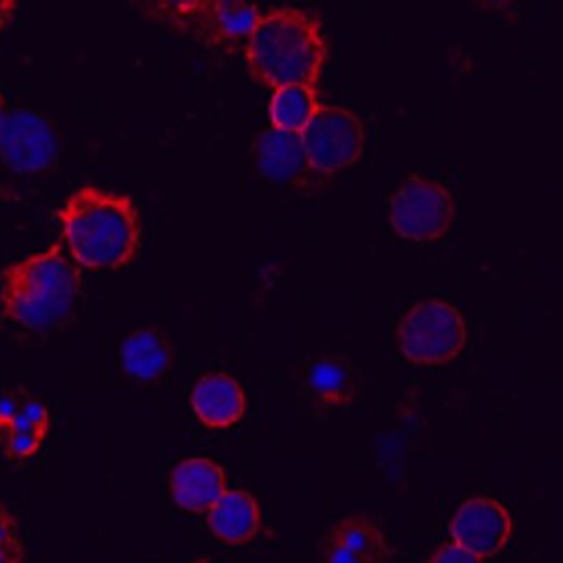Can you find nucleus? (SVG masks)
Wrapping results in <instances>:
<instances>
[{
    "label": "nucleus",
    "mask_w": 563,
    "mask_h": 563,
    "mask_svg": "<svg viewBox=\"0 0 563 563\" xmlns=\"http://www.w3.org/2000/svg\"><path fill=\"white\" fill-rule=\"evenodd\" d=\"M57 219L71 257L86 269H122L137 255L141 221L131 197L82 186L68 197Z\"/></svg>",
    "instance_id": "f257e3e1"
},
{
    "label": "nucleus",
    "mask_w": 563,
    "mask_h": 563,
    "mask_svg": "<svg viewBox=\"0 0 563 563\" xmlns=\"http://www.w3.org/2000/svg\"><path fill=\"white\" fill-rule=\"evenodd\" d=\"M255 82L267 89L318 86L328 45L318 18L298 8H274L262 14L245 51Z\"/></svg>",
    "instance_id": "f03ea898"
},
{
    "label": "nucleus",
    "mask_w": 563,
    "mask_h": 563,
    "mask_svg": "<svg viewBox=\"0 0 563 563\" xmlns=\"http://www.w3.org/2000/svg\"><path fill=\"white\" fill-rule=\"evenodd\" d=\"M82 288V273L59 243L2 273L0 303L5 318L30 330H49L70 316Z\"/></svg>",
    "instance_id": "7ed1b4c3"
},
{
    "label": "nucleus",
    "mask_w": 563,
    "mask_h": 563,
    "mask_svg": "<svg viewBox=\"0 0 563 563\" xmlns=\"http://www.w3.org/2000/svg\"><path fill=\"white\" fill-rule=\"evenodd\" d=\"M144 13L164 25L188 33L205 47L236 54L246 51L261 20L258 5L243 0H168L146 2Z\"/></svg>",
    "instance_id": "20e7f679"
},
{
    "label": "nucleus",
    "mask_w": 563,
    "mask_h": 563,
    "mask_svg": "<svg viewBox=\"0 0 563 563\" xmlns=\"http://www.w3.org/2000/svg\"><path fill=\"white\" fill-rule=\"evenodd\" d=\"M400 351L421 366L448 364L462 354L466 343L462 312L444 300H423L409 309L397 330Z\"/></svg>",
    "instance_id": "39448f33"
},
{
    "label": "nucleus",
    "mask_w": 563,
    "mask_h": 563,
    "mask_svg": "<svg viewBox=\"0 0 563 563\" xmlns=\"http://www.w3.org/2000/svg\"><path fill=\"white\" fill-rule=\"evenodd\" d=\"M388 221L399 236L430 243L444 236L456 221V201L441 183L412 174L390 197Z\"/></svg>",
    "instance_id": "423d86ee"
},
{
    "label": "nucleus",
    "mask_w": 563,
    "mask_h": 563,
    "mask_svg": "<svg viewBox=\"0 0 563 563\" xmlns=\"http://www.w3.org/2000/svg\"><path fill=\"white\" fill-rule=\"evenodd\" d=\"M300 137L309 164L330 177L354 165L366 146L363 122L352 111L321 102Z\"/></svg>",
    "instance_id": "0eeeda50"
},
{
    "label": "nucleus",
    "mask_w": 563,
    "mask_h": 563,
    "mask_svg": "<svg viewBox=\"0 0 563 563\" xmlns=\"http://www.w3.org/2000/svg\"><path fill=\"white\" fill-rule=\"evenodd\" d=\"M59 135L49 119L37 111L16 108L0 122V159L20 174L45 172L56 165Z\"/></svg>",
    "instance_id": "6e6552de"
},
{
    "label": "nucleus",
    "mask_w": 563,
    "mask_h": 563,
    "mask_svg": "<svg viewBox=\"0 0 563 563\" xmlns=\"http://www.w3.org/2000/svg\"><path fill=\"white\" fill-rule=\"evenodd\" d=\"M255 159L262 176L295 191L319 192L330 183V176L309 164L300 134L267 129L255 141Z\"/></svg>",
    "instance_id": "1a4fd4ad"
},
{
    "label": "nucleus",
    "mask_w": 563,
    "mask_h": 563,
    "mask_svg": "<svg viewBox=\"0 0 563 563\" xmlns=\"http://www.w3.org/2000/svg\"><path fill=\"white\" fill-rule=\"evenodd\" d=\"M51 415L25 388L0 396V450L14 462L35 456L49 433Z\"/></svg>",
    "instance_id": "9d476101"
},
{
    "label": "nucleus",
    "mask_w": 563,
    "mask_h": 563,
    "mask_svg": "<svg viewBox=\"0 0 563 563\" xmlns=\"http://www.w3.org/2000/svg\"><path fill=\"white\" fill-rule=\"evenodd\" d=\"M510 514L496 499L477 498L463 503L451 522L453 543L478 559L499 555L510 541Z\"/></svg>",
    "instance_id": "9b49d317"
},
{
    "label": "nucleus",
    "mask_w": 563,
    "mask_h": 563,
    "mask_svg": "<svg viewBox=\"0 0 563 563\" xmlns=\"http://www.w3.org/2000/svg\"><path fill=\"white\" fill-rule=\"evenodd\" d=\"M390 551L375 520L355 514L336 523L323 544V563H387Z\"/></svg>",
    "instance_id": "f8f14e48"
},
{
    "label": "nucleus",
    "mask_w": 563,
    "mask_h": 563,
    "mask_svg": "<svg viewBox=\"0 0 563 563\" xmlns=\"http://www.w3.org/2000/svg\"><path fill=\"white\" fill-rule=\"evenodd\" d=\"M168 484L180 510L203 514L225 493V474L209 457H189L172 470Z\"/></svg>",
    "instance_id": "ddd939ff"
},
{
    "label": "nucleus",
    "mask_w": 563,
    "mask_h": 563,
    "mask_svg": "<svg viewBox=\"0 0 563 563\" xmlns=\"http://www.w3.org/2000/svg\"><path fill=\"white\" fill-rule=\"evenodd\" d=\"M191 405L205 427L229 429L245 415V393L233 376L213 372L200 378L192 390Z\"/></svg>",
    "instance_id": "4468645a"
},
{
    "label": "nucleus",
    "mask_w": 563,
    "mask_h": 563,
    "mask_svg": "<svg viewBox=\"0 0 563 563\" xmlns=\"http://www.w3.org/2000/svg\"><path fill=\"white\" fill-rule=\"evenodd\" d=\"M210 531L228 544H246L261 531V510L252 494L225 490L209 510Z\"/></svg>",
    "instance_id": "2eb2a0df"
},
{
    "label": "nucleus",
    "mask_w": 563,
    "mask_h": 563,
    "mask_svg": "<svg viewBox=\"0 0 563 563\" xmlns=\"http://www.w3.org/2000/svg\"><path fill=\"white\" fill-rule=\"evenodd\" d=\"M120 361L123 372L131 376L132 380L153 384L170 367V342L156 328H140L123 342Z\"/></svg>",
    "instance_id": "dca6fc26"
},
{
    "label": "nucleus",
    "mask_w": 563,
    "mask_h": 563,
    "mask_svg": "<svg viewBox=\"0 0 563 563\" xmlns=\"http://www.w3.org/2000/svg\"><path fill=\"white\" fill-rule=\"evenodd\" d=\"M360 373L347 361L336 357L319 360L307 373L310 399L324 409L351 406L360 396Z\"/></svg>",
    "instance_id": "f3484780"
},
{
    "label": "nucleus",
    "mask_w": 563,
    "mask_h": 563,
    "mask_svg": "<svg viewBox=\"0 0 563 563\" xmlns=\"http://www.w3.org/2000/svg\"><path fill=\"white\" fill-rule=\"evenodd\" d=\"M318 90L310 86H286L274 90L269 104L273 129L302 134L318 108Z\"/></svg>",
    "instance_id": "a211bd4d"
},
{
    "label": "nucleus",
    "mask_w": 563,
    "mask_h": 563,
    "mask_svg": "<svg viewBox=\"0 0 563 563\" xmlns=\"http://www.w3.org/2000/svg\"><path fill=\"white\" fill-rule=\"evenodd\" d=\"M25 550L13 515L0 503V563H23Z\"/></svg>",
    "instance_id": "6ab92c4d"
},
{
    "label": "nucleus",
    "mask_w": 563,
    "mask_h": 563,
    "mask_svg": "<svg viewBox=\"0 0 563 563\" xmlns=\"http://www.w3.org/2000/svg\"><path fill=\"white\" fill-rule=\"evenodd\" d=\"M427 563H484V560L472 555L470 551L463 550L454 543H445L433 551Z\"/></svg>",
    "instance_id": "aec40b11"
},
{
    "label": "nucleus",
    "mask_w": 563,
    "mask_h": 563,
    "mask_svg": "<svg viewBox=\"0 0 563 563\" xmlns=\"http://www.w3.org/2000/svg\"><path fill=\"white\" fill-rule=\"evenodd\" d=\"M16 8L18 2L14 0H0V32L13 21Z\"/></svg>",
    "instance_id": "412c9836"
},
{
    "label": "nucleus",
    "mask_w": 563,
    "mask_h": 563,
    "mask_svg": "<svg viewBox=\"0 0 563 563\" xmlns=\"http://www.w3.org/2000/svg\"><path fill=\"white\" fill-rule=\"evenodd\" d=\"M5 117V101L4 98H2V95H0V122L4 120Z\"/></svg>",
    "instance_id": "4be33fe9"
},
{
    "label": "nucleus",
    "mask_w": 563,
    "mask_h": 563,
    "mask_svg": "<svg viewBox=\"0 0 563 563\" xmlns=\"http://www.w3.org/2000/svg\"><path fill=\"white\" fill-rule=\"evenodd\" d=\"M195 563H205V562H195Z\"/></svg>",
    "instance_id": "5701e85b"
}]
</instances>
